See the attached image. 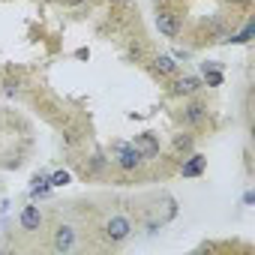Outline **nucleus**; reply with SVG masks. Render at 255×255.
I'll use <instances>...</instances> for the list:
<instances>
[{"label": "nucleus", "mask_w": 255, "mask_h": 255, "mask_svg": "<svg viewBox=\"0 0 255 255\" xmlns=\"http://www.w3.org/2000/svg\"><path fill=\"white\" fill-rule=\"evenodd\" d=\"M129 234H132V222L126 216H111L105 222V240H111V243H123Z\"/></svg>", "instance_id": "f257e3e1"}, {"label": "nucleus", "mask_w": 255, "mask_h": 255, "mask_svg": "<svg viewBox=\"0 0 255 255\" xmlns=\"http://www.w3.org/2000/svg\"><path fill=\"white\" fill-rule=\"evenodd\" d=\"M75 240H78V231L72 225H57L54 237H51V246H54V252H72Z\"/></svg>", "instance_id": "f03ea898"}, {"label": "nucleus", "mask_w": 255, "mask_h": 255, "mask_svg": "<svg viewBox=\"0 0 255 255\" xmlns=\"http://www.w3.org/2000/svg\"><path fill=\"white\" fill-rule=\"evenodd\" d=\"M144 162V156L135 150V147H129V144H123L120 150H117V165L123 168V171H132V168H138Z\"/></svg>", "instance_id": "7ed1b4c3"}, {"label": "nucleus", "mask_w": 255, "mask_h": 255, "mask_svg": "<svg viewBox=\"0 0 255 255\" xmlns=\"http://www.w3.org/2000/svg\"><path fill=\"white\" fill-rule=\"evenodd\" d=\"M201 87H204V81L195 78V75H183V78H177V81L171 84V90H174L177 96H195Z\"/></svg>", "instance_id": "20e7f679"}, {"label": "nucleus", "mask_w": 255, "mask_h": 255, "mask_svg": "<svg viewBox=\"0 0 255 255\" xmlns=\"http://www.w3.org/2000/svg\"><path fill=\"white\" fill-rule=\"evenodd\" d=\"M156 30L165 33V36H177L180 33V18L171 15V12H162V15H156Z\"/></svg>", "instance_id": "39448f33"}, {"label": "nucleus", "mask_w": 255, "mask_h": 255, "mask_svg": "<svg viewBox=\"0 0 255 255\" xmlns=\"http://www.w3.org/2000/svg\"><path fill=\"white\" fill-rule=\"evenodd\" d=\"M39 225H42L39 207H36V204H27V207L21 210V228H24V231H39Z\"/></svg>", "instance_id": "423d86ee"}, {"label": "nucleus", "mask_w": 255, "mask_h": 255, "mask_svg": "<svg viewBox=\"0 0 255 255\" xmlns=\"http://www.w3.org/2000/svg\"><path fill=\"white\" fill-rule=\"evenodd\" d=\"M132 147H135V150H138V153H141L144 159H147V156H156V153H159V144H156V138H153V135H138Z\"/></svg>", "instance_id": "0eeeda50"}, {"label": "nucleus", "mask_w": 255, "mask_h": 255, "mask_svg": "<svg viewBox=\"0 0 255 255\" xmlns=\"http://www.w3.org/2000/svg\"><path fill=\"white\" fill-rule=\"evenodd\" d=\"M207 117V105L204 102H189L186 108H183V120L186 123H201Z\"/></svg>", "instance_id": "6e6552de"}, {"label": "nucleus", "mask_w": 255, "mask_h": 255, "mask_svg": "<svg viewBox=\"0 0 255 255\" xmlns=\"http://www.w3.org/2000/svg\"><path fill=\"white\" fill-rule=\"evenodd\" d=\"M204 168H207V159L201 153H195V156H189V162H183V177H198V174H204Z\"/></svg>", "instance_id": "1a4fd4ad"}, {"label": "nucleus", "mask_w": 255, "mask_h": 255, "mask_svg": "<svg viewBox=\"0 0 255 255\" xmlns=\"http://www.w3.org/2000/svg\"><path fill=\"white\" fill-rule=\"evenodd\" d=\"M153 63H156V69H159L162 75H174V72H177V63H174V57H168V54H159Z\"/></svg>", "instance_id": "9d476101"}, {"label": "nucleus", "mask_w": 255, "mask_h": 255, "mask_svg": "<svg viewBox=\"0 0 255 255\" xmlns=\"http://www.w3.org/2000/svg\"><path fill=\"white\" fill-rule=\"evenodd\" d=\"M204 84L207 87H219L222 84V69H207L204 72Z\"/></svg>", "instance_id": "9b49d317"}, {"label": "nucleus", "mask_w": 255, "mask_h": 255, "mask_svg": "<svg viewBox=\"0 0 255 255\" xmlns=\"http://www.w3.org/2000/svg\"><path fill=\"white\" fill-rule=\"evenodd\" d=\"M48 183H51V186H66V183H72V177H69V171H54V174L48 177Z\"/></svg>", "instance_id": "f8f14e48"}, {"label": "nucleus", "mask_w": 255, "mask_h": 255, "mask_svg": "<svg viewBox=\"0 0 255 255\" xmlns=\"http://www.w3.org/2000/svg\"><path fill=\"white\" fill-rule=\"evenodd\" d=\"M252 30H255V27L249 24V27H246V30H243L240 36H234V42H249V36H252Z\"/></svg>", "instance_id": "ddd939ff"}, {"label": "nucleus", "mask_w": 255, "mask_h": 255, "mask_svg": "<svg viewBox=\"0 0 255 255\" xmlns=\"http://www.w3.org/2000/svg\"><path fill=\"white\" fill-rule=\"evenodd\" d=\"M207 69H222V63H216V60H210V63H201V72H207Z\"/></svg>", "instance_id": "4468645a"}, {"label": "nucleus", "mask_w": 255, "mask_h": 255, "mask_svg": "<svg viewBox=\"0 0 255 255\" xmlns=\"http://www.w3.org/2000/svg\"><path fill=\"white\" fill-rule=\"evenodd\" d=\"M243 204H255V192H246L243 195Z\"/></svg>", "instance_id": "2eb2a0df"}, {"label": "nucleus", "mask_w": 255, "mask_h": 255, "mask_svg": "<svg viewBox=\"0 0 255 255\" xmlns=\"http://www.w3.org/2000/svg\"><path fill=\"white\" fill-rule=\"evenodd\" d=\"M66 6H81V3H87V0H63Z\"/></svg>", "instance_id": "dca6fc26"}]
</instances>
